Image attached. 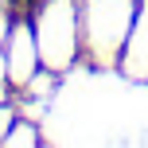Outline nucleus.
<instances>
[{
    "instance_id": "obj_1",
    "label": "nucleus",
    "mask_w": 148,
    "mask_h": 148,
    "mask_svg": "<svg viewBox=\"0 0 148 148\" xmlns=\"http://www.w3.org/2000/svg\"><path fill=\"white\" fill-rule=\"evenodd\" d=\"M133 20H136L133 0H86L82 12H78L86 55L105 62V66L121 62V51H125V39L133 31Z\"/></svg>"
},
{
    "instance_id": "obj_2",
    "label": "nucleus",
    "mask_w": 148,
    "mask_h": 148,
    "mask_svg": "<svg viewBox=\"0 0 148 148\" xmlns=\"http://www.w3.org/2000/svg\"><path fill=\"white\" fill-rule=\"evenodd\" d=\"M31 31H35V43H39V62L47 70L62 74L74 66L78 47H82V23H78L74 0H43L35 8Z\"/></svg>"
},
{
    "instance_id": "obj_3",
    "label": "nucleus",
    "mask_w": 148,
    "mask_h": 148,
    "mask_svg": "<svg viewBox=\"0 0 148 148\" xmlns=\"http://www.w3.org/2000/svg\"><path fill=\"white\" fill-rule=\"evenodd\" d=\"M4 66H8V86H27L31 78L39 74V43H35V31H31L27 20L12 23L4 35Z\"/></svg>"
},
{
    "instance_id": "obj_4",
    "label": "nucleus",
    "mask_w": 148,
    "mask_h": 148,
    "mask_svg": "<svg viewBox=\"0 0 148 148\" xmlns=\"http://www.w3.org/2000/svg\"><path fill=\"white\" fill-rule=\"evenodd\" d=\"M121 66L133 78H148V0L136 8L133 31L125 39V51H121Z\"/></svg>"
},
{
    "instance_id": "obj_5",
    "label": "nucleus",
    "mask_w": 148,
    "mask_h": 148,
    "mask_svg": "<svg viewBox=\"0 0 148 148\" xmlns=\"http://www.w3.org/2000/svg\"><path fill=\"white\" fill-rule=\"evenodd\" d=\"M4 144H39V133H35V125H31V121H12Z\"/></svg>"
},
{
    "instance_id": "obj_6",
    "label": "nucleus",
    "mask_w": 148,
    "mask_h": 148,
    "mask_svg": "<svg viewBox=\"0 0 148 148\" xmlns=\"http://www.w3.org/2000/svg\"><path fill=\"white\" fill-rule=\"evenodd\" d=\"M8 27H12V23L4 20V8H0V47H4V35H8Z\"/></svg>"
}]
</instances>
